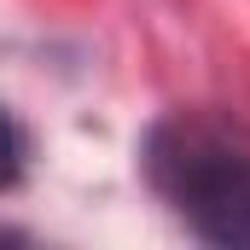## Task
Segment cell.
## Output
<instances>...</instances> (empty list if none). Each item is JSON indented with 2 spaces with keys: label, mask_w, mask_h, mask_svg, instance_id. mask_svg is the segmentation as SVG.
<instances>
[{
  "label": "cell",
  "mask_w": 250,
  "mask_h": 250,
  "mask_svg": "<svg viewBox=\"0 0 250 250\" xmlns=\"http://www.w3.org/2000/svg\"><path fill=\"white\" fill-rule=\"evenodd\" d=\"M151 192L187 221L192 239L250 250V134L215 117H163L140 146Z\"/></svg>",
  "instance_id": "cell-1"
},
{
  "label": "cell",
  "mask_w": 250,
  "mask_h": 250,
  "mask_svg": "<svg viewBox=\"0 0 250 250\" xmlns=\"http://www.w3.org/2000/svg\"><path fill=\"white\" fill-rule=\"evenodd\" d=\"M23 163H29V140H23V128L12 123V111L0 105V192H12L23 181Z\"/></svg>",
  "instance_id": "cell-2"
}]
</instances>
